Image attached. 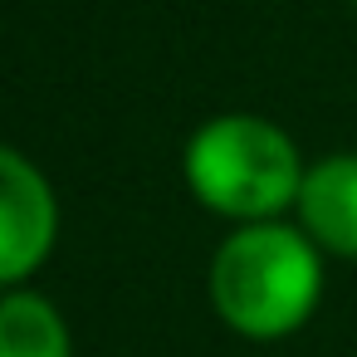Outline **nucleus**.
Listing matches in <instances>:
<instances>
[{"label": "nucleus", "mask_w": 357, "mask_h": 357, "mask_svg": "<svg viewBox=\"0 0 357 357\" xmlns=\"http://www.w3.org/2000/svg\"><path fill=\"white\" fill-rule=\"evenodd\" d=\"M328 289V255L298 230L294 215L235 225L211 264V313L245 342H284L303 333Z\"/></svg>", "instance_id": "1"}, {"label": "nucleus", "mask_w": 357, "mask_h": 357, "mask_svg": "<svg viewBox=\"0 0 357 357\" xmlns=\"http://www.w3.org/2000/svg\"><path fill=\"white\" fill-rule=\"evenodd\" d=\"M303 172L308 162L298 142L259 113H215L186 137L181 152L186 191L201 211L230 225L294 215Z\"/></svg>", "instance_id": "2"}, {"label": "nucleus", "mask_w": 357, "mask_h": 357, "mask_svg": "<svg viewBox=\"0 0 357 357\" xmlns=\"http://www.w3.org/2000/svg\"><path fill=\"white\" fill-rule=\"evenodd\" d=\"M59 245V196L50 176L0 142V289L30 284Z\"/></svg>", "instance_id": "3"}, {"label": "nucleus", "mask_w": 357, "mask_h": 357, "mask_svg": "<svg viewBox=\"0 0 357 357\" xmlns=\"http://www.w3.org/2000/svg\"><path fill=\"white\" fill-rule=\"evenodd\" d=\"M294 220L328 259L357 264V152H328L308 162Z\"/></svg>", "instance_id": "4"}, {"label": "nucleus", "mask_w": 357, "mask_h": 357, "mask_svg": "<svg viewBox=\"0 0 357 357\" xmlns=\"http://www.w3.org/2000/svg\"><path fill=\"white\" fill-rule=\"evenodd\" d=\"M0 357H74L64 308L30 284L0 289Z\"/></svg>", "instance_id": "5"}, {"label": "nucleus", "mask_w": 357, "mask_h": 357, "mask_svg": "<svg viewBox=\"0 0 357 357\" xmlns=\"http://www.w3.org/2000/svg\"><path fill=\"white\" fill-rule=\"evenodd\" d=\"M347 6H352V10H357V0H347Z\"/></svg>", "instance_id": "6"}]
</instances>
